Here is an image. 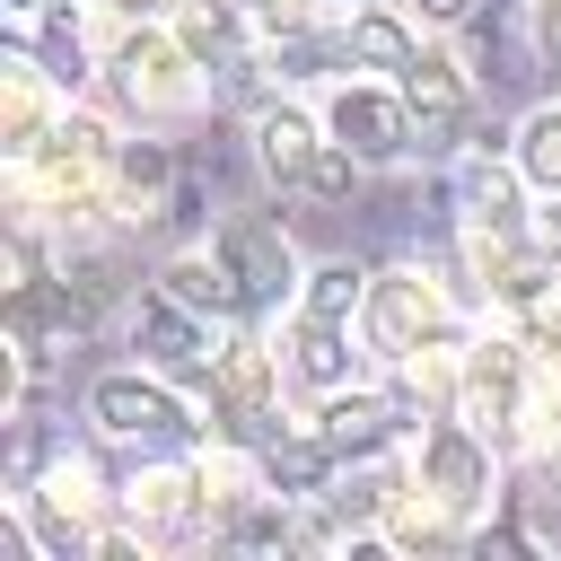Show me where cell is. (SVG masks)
<instances>
[{
	"label": "cell",
	"mask_w": 561,
	"mask_h": 561,
	"mask_svg": "<svg viewBox=\"0 0 561 561\" xmlns=\"http://www.w3.org/2000/svg\"><path fill=\"white\" fill-rule=\"evenodd\" d=\"M105 105L140 131H167V123H193L219 105V79L193 61V44L167 26V18H131V26H105V70H96Z\"/></svg>",
	"instance_id": "1"
},
{
	"label": "cell",
	"mask_w": 561,
	"mask_h": 561,
	"mask_svg": "<svg viewBox=\"0 0 561 561\" xmlns=\"http://www.w3.org/2000/svg\"><path fill=\"white\" fill-rule=\"evenodd\" d=\"M465 324H482V316L465 307L456 272H438L430 254H403V263H377V272H368L359 342H368L377 368H403L412 351H430V342H447V333H465Z\"/></svg>",
	"instance_id": "2"
},
{
	"label": "cell",
	"mask_w": 561,
	"mask_h": 561,
	"mask_svg": "<svg viewBox=\"0 0 561 561\" xmlns=\"http://www.w3.org/2000/svg\"><path fill=\"white\" fill-rule=\"evenodd\" d=\"M403 456H412V491H430L447 517H465L473 535L517 500V465L465 421V412H430L412 438H403Z\"/></svg>",
	"instance_id": "3"
},
{
	"label": "cell",
	"mask_w": 561,
	"mask_h": 561,
	"mask_svg": "<svg viewBox=\"0 0 561 561\" xmlns=\"http://www.w3.org/2000/svg\"><path fill=\"white\" fill-rule=\"evenodd\" d=\"M88 430L96 438H114V447H140V456H158V447H202V394L193 386H175V377H158V368H105V377H88Z\"/></svg>",
	"instance_id": "4"
},
{
	"label": "cell",
	"mask_w": 561,
	"mask_h": 561,
	"mask_svg": "<svg viewBox=\"0 0 561 561\" xmlns=\"http://www.w3.org/2000/svg\"><path fill=\"white\" fill-rule=\"evenodd\" d=\"M316 114H324V140H342L368 175H386V167H412V158H421V123H412L403 79L342 70V79H324V88H316Z\"/></svg>",
	"instance_id": "5"
},
{
	"label": "cell",
	"mask_w": 561,
	"mask_h": 561,
	"mask_svg": "<svg viewBox=\"0 0 561 561\" xmlns=\"http://www.w3.org/2000/svg\"><path fill=\"white\" fill-rule=\"evenodd\" d=\"M210 254L237 272V289H245V307H254V324H272L280 307H298V280H307V254L289 245V228L272 219V210H219L210 228Z\"/></svg>",
	"instance_id": "6"
},
{
	"label": "cell",
	"mask_w": 561,
	"mask_h": 561,
	"mask_svg": "<svg viewBox=\"0 0 561 561\" xmlns=\"http://www.w3.org/2000/svg\"><path fill=\"white\" fill-rule=\"evenodd\" d=\"M123 342H131V359L140 368H158V377H175V386H210V368H219V342H228V324L219 316H202V307H184V298H167L158 280L123 307Z\"/></svg>",
	"instance_id": "7"
},
{
	"label": "cell",
	"mask_w": 561,
	"mask_h": 561,
	"mask_svg": "<svg viewBox=\"0 0 561 561\" xmlns=\"http://www.w3.org/2000/svg\"><path fill=\"white\" fill-rule=\"evenodd\" d=\"M272 342H280V377H289V403H324V394H342V386H359V377L377 368L351 316L280 307V316H272Z\"/></svg>",
	"instance_id": "8"
},
{
	"label": "cell",
	"mask_w": 561,
	"mask_h": 561,
	"mask_svg": "<svg viewBox=\"0 0 561 561\" xmlns=\"http://www.w3.org/2000/svg\"><path fill=\"white\" fill-rule=\"evenodd\" d=\"M412 123H421V158H456L473 149V114H482V70L456 53V35H430V53L403 70Z\"/></svg>",
	"instance_id": "9"
},
{
	"label": "cell",
	"mask_w": 561,
	"mask_h": 561,
	"mask_svg": "<svg viewBox=\"0 0 561 561\" xmlns=\"http://www.w3.org/2000/svg\"><path fill=\"white\" fill-rule=\"evenodd\" d=\"M245 158H254V175H263L272 193H298L307 167L324 158V114H316L307 96H289V88L254 96V105H245Z\"/></svg>",
	"instance_id": "10"
},
{
	"label": "cell",
	"mask_w": 561,
	"mask_h": 561,
	"mask_svg": "<svg viewBox=\"0 0 561 561\" xmlns=\"http://www.w3.org/2000/svg\"><path fill=\"white\" fill-rule=\"evenodd\" d=\"M61 105H70V88L35 61V44L18 35L9 53H0V158H26L53 123H61Z\"/></svg>",
	"instance_id": "11"
},
{
	"label": "cell",
	"mask_w": 561,
	"mask_h": 561,
	"mask_svg": "<svg viewBox=\"0 0 561 561\" xmlns=\"http://www.w3.org/2000/svg\"><path fill=\"white\" fill-rule=\"evenodd\" d=\"M421 53H430V26H421L403 0H351V9H342V61H351V70L403 79Z\"/></svg>",
	"instance_id": "12"
},
{
	"label": "cell",
	"mask_w": 561,
	"mask_h": 561,
	"mask_svg": "<svg viewBox=\"0 0 561 561\" xmlns=\"http://www.w3.org/2000/svg\"><path fill=\"white\" fill-rule=\"evenodd\" d=\"M167 298H184V307H202V316H219V324H254V307H245V289H237V272L210 254V237H193V245H175V254H158V272H149Z\"/></svg>",
	"instance_id": "13"
},
{
	"label": "cell",
	"mask_w": 561,
	"mask_h": 561,
	"mask_svg": "<svg viewBox=\"0 0 561 561\" xmlns=\"http://www.w3.org/2000/svg\"><path fill=\"white\" fill-rule=\"evenodd\" d=\"M508 158L535 193H561V96H535L517 123H508Z\"/></svg>",
	"instance_id": "14"
},
{
	"label": "cell",
	"mask_w": 561,
	"mask_h": 561,
	"mask_svg": "<svg viewBox=\"0 0 561 561\" xmlns=\"http://www.w3.org/2000/svg\"><path fill=\"white\" fill-rule=\"evenodd\" d=\"M368 272H377V263H359V254H316L307 280H298V307H316V316H351V324H359Z\"/></svg>",
	"instance_id": "15"
},
{
	"label": "cell",
	"mask_w": 561,
	"mask_h": 561,
	"mask_svg": "<svg viewBox=\"0 0 561 561\" xmlns=\"http://www.w3.org/2000/svg\"><path fill=\"white\" fill-rule=\"evenodd\" d=\"M359 193H368V167H359V158H351L342 140H324V158L307 167V184H298V202H307V210H351Z\"/></svg>",
	"instance_id": "16"
},
{
	"label": "cell",
	"mask_w": 561,
	"mask_h": 561,
	"mask_svg": "<svg viewBox=\"0 0 561 561\" xmlns=\"http://www.w3.org/2000/svg\"><path fill=\"white\" fill-rule=\"evenodd\" d=\"M403 9H412L430 35H473V26H482V0H403Z\"/></svg>",
	"instance_id": "17"
},
{
	"label": "cell",
	"mask_w": 561,
	"mask_h": 561,
	"mask_svg": "<svg viewBox=\"0 0 561 561\" xmlns=\"http://www.w3.org/2000/svg\"><path fill=\"white\" fill-rule=\"evenodd\" d=\"M517 9H526V44H535V61L561 70V0H517Z\"/></svg>",
	"instance_id": "18"
},
{
	"label": "cell",
	"mask_w": 561,
	"mask_h": 561,
	"mask_svg": "<svg viewBox=\"0 0 561 561\" xmlns=\"http://www.w3.org/2000/svg\"><path fill=\"white\" fill-rule=\"evenodd\" d=\"M526 245L561 263V193H535V210H526Z\"/></svg>",
	"instance_id": "19"
},
{
	"label": "cell",
	"mask_w": 561,
	"mask_h": 561,
	"mask_svg": "<svg viewBox=\"0 0 561 561\" xmlns=\"http://www.w3.org/2000/svg\"><path fill=\"white\" fill-rule=\"evenodd\" d=\"M0 9H9V18H18V26H35V18H44V9H53V0H0Z\"/></svg>",
	"instance_id": "20"
},
{
	"label": "cell",
	"mask_w": 561,
	"mask_h": 561,
	"mask_svg": "<svg viewBox=\"0 0 561 561\" xmlns=\"http://www.w3.org/2000/svg\"><path fill=\"white\" fill-rule=\"evenodd\" d=\"M324 9H351V0H324Z\"/></svg>",
	"instance_id": "21"
}]
</instances>
